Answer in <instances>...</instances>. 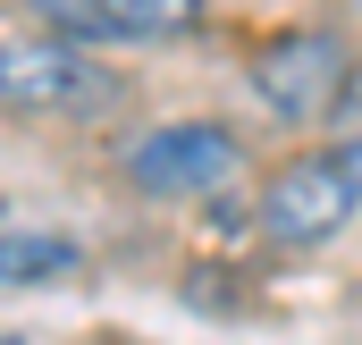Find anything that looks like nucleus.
<instances>
[{"label":"nucleus","mask_w":362,"mask_h":345,"mask_svg":"<svg viewBox=\"0 0 362 345\" xmlns=\"http://www.w3.org/2000/svg\"><path fill=\"white\" fill-rule=\"evenodd\" d=\"M253 219H262V236L286 245V253H312V245L346 236L362 219V135H337V144H320V152H295V160L262 185Z\"/></svg>","instance_id":"f257e3e1"},{"label":"nucleus","mask_w":362,"mask_h":345,"mask_svg":"<svg viewBox=\"0 0 362 345\" xmlns=\"http://www.w3.org/2000/svg\"><path fill=\"white\" fill-rule=\"evenodd\" d=\"M245 76H253V101H262L270 118L320 127V118H337V101H346L354 51H346L337 25H286V34H270V42H253Z\"/></svg>","instance_id":"f03ea898"},{"label":"nucleus","mask_w":362,"mask_h":345,"mask_svg":"<svg viewBox=\"0 0 362 345\" xmlns=\"http://www.w3.org/2000/svg\"><path fill=\"white\" fill-rule=\"evenodd\" d=\"M118 68H101L93 51L59 42V34H17L0 42V110H25V118H93L118 101Z\"/></svg>","instance_id":"7ed1b4c3"},{"label":"nucleus","mask_w":362,"mask_h":345,"mask_svg":"<svg viewBox=\"0 0 362 345\" xmlns=\"http://www.w3.org/2000/svg\"><path fill=\"white\" fill-rule=\"evenodd\" d=\"M245 169V144L219 127V118H177V127H152L118 152V177L160 194V202H194V194H219L228 177Z\"/></svg>","instance_id":"20e7f679"},{"label":"nucleus","mask_w":362,"mask_h":345,"mask_svg":"<svg viewBox=\"0 0 362 345\" xmlns=\"http://www.w3.org/2000/svg\"><path fill=\"white\" fill-rule=\"evenodd\" d=\"M34 17H42V34H59V42H177L202 25V0H34Z\"/></svg>","instance_id":"39448f33"},{"label":"nucleus","mask_w":362,"mask_h":345,"mask_svg":"<svg viewBox=\"0 0 362 345\" xmlns=\"http://www.w3.org/2000/svg\"><path fill=\"white\" fill-rule=\"evenodd\" d=\"M68 236H42V228H0V286H42V278H68L76 269Z\"/></svg>","instance_id":"423d86ee"},{"label":"nucleus","mask_w":362,"mask_h":345,"mask_svg":"<svg viewBox=\"0 0 362 345\" xmlns=\"http://www.w3.org/2000/svg\"><path fill=\"white\" fill-rule=\"evenodd\" d=\"M337 135H362V68L346 76V101H337Z\"/></svg>","instance_id":"0eeeda50"},{"label":"nucleus","mask_w":362,"mask_h":345,"mask_svg":"<svg viewBox=\"0 0 362 345\" xmlns=\"http://www.w3.org/2000/svg\"><path fill=\"white\" fill-rule=\"evenodd\" d=\"M0 345H17V337H0Z\"/></svg>","instance_id":"6e6552de"}]
</instances>
